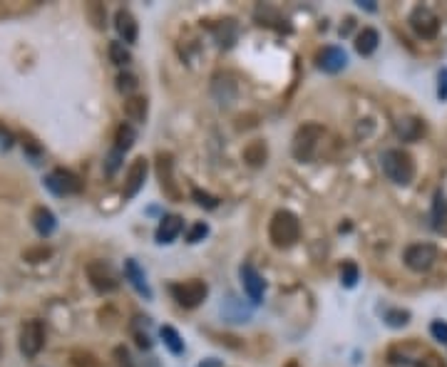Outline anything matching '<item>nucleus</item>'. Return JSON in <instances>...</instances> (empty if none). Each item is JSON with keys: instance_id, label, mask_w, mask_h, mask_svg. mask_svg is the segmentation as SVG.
I'll use <instances>...</instances> for the list:
<instances>
[{"instance_id": "f257e3e1", "label": "nucleus", "mask_w": 447, "mask_h": 367, "mask_svg": "<svg viewBox=\"0 0 447 367\" xmlns=\"http://www.w3.org/2000/svg\"><path fill=\"white\" fill-rule=\"evenodd\" d=\"M381 166L383 174L397 187H407L415 179V159L405 149H385L381 156Z\"/></svg>"}, {"instance_id": "f03ea898", "label": "nucleus", "mask_w": 447, "mask_h": 367, "mask_svg": "<svg viewBox=\"0 0 447 367\" xmlns=\"http://www.w3.org/2000/svg\"><path fill=\"white\" fill-rule=\"evenodd\" d=\"M269 238L276 248H291L301 238L298 216L291 214V211H286V209L276 211L274 216H271V223H269Z\"/></svg>"}, {"instance_id": "7ed1b4c3", "label": "nucleus", "mask_w": 447, "mask_h": 367, "mask_svg": "<svg viewBox=\"0 0 447 367\" xmlns=\"http://www.w3.org/2000/svg\"><path fill=\"white\" fill-rule=\"evenodd\" d=\"M323 134H325V129H323V124H318V122L301 124L294 134V144H291V151H294L296 161H303V164L313 161L315 154H318V146H320Z\"/></svg>"}, {"instance_id": "20e7f679", "label": "nucleus", "mask_w": 447, "mask_h": 367, "mask_svg": "<svg viewBox=\"0 0 447 367\" xmlns=\"http://www.w3.org/2000/svg\"><path fill=\"white\" fill-rule=\"evenodd\" d=\"M169 291H172L174 301H177L182 308H187V310H194V308H199L204 301H207V296H209V286L204 281L174 283Z\"/></svg>"}, {"instance_id": "39448f33", "label": "nucleus", "mask_w": 447, "mask_h": 367, "mask_svg": "<svg viewBox=\"0 0 447 367\" xmlns=\"http://www.w3.org/2000/svg\"><path fill=\"white\" fill-rule=\"evenodd\" d=\"M402 261H405V266L410 271L427 273L437 261V246H432V243H412L402 253Z\"/></svg>"}, {"instance_id": "423d86ee", "label": "nucleus", "mask_w": 447, "mask_h": 367, "mask_svg": "<svg viewBox=\"0 0 447 367\" xmlns=\"http://www.w3.org/2000/svg\"><path fill=\"white\" fill-rule=\"evenodd\" d=\"M87 278H90L92 288L100 293H115L120 288V278L115 273V268L105 261H90L85 268Z\"/></svg>"}, {"instance_id": "0eeeda50", "label": "nucleus", "mask_w": 447, "mask_h": 367, "mask_svg": "<svg viewBox=\"0 0 447 367\" xmlns=\"http://www.w3.org/2000/svg\"><path fill=\"white\" fill-rule=\"evenodd\" d=\"M407 23H410L412 33H415L417 37H422V40H432V37H437V33H440V18L425 6H417L415 11L410 13Z\"/></svg>"}, {"instance_id": "6e6552de", "label": "nucleus", "mask_w": 447, "mask_h": 367, "mask_svg": "<svg viewBox=\"0 0 447 367\" xmlns=\"http://www.w3.org/2000/svg\"><path fill=\"white\" fill-rule=\"evenodd\" d=\"M45 187L50 189L57 197H70V194L82 192V181L77 174H72L70 169H52L45 176Z\"/></svg>"}, {"instance_id": "1a4fd4ad", "label": "nucleus", "mask_w": 447, "mask_h": 367, "mask_svg": "<svg viewBox=\"0 0 447 367\" xmlns=\"http://www.w3.org/2000/svg\"><path fill=\"white\" fill-rule=\"evenodd\" d=\"M45 345V325L40 320H28L21 327V352L25 357H35Z\"/></svg>"}, {"instance_id": "9d476101", "label": "nucleus", "mask_w": 447, "mask_h": 367, "mask_svg": "<svg viewBox=\"0 0 447 367\" xmlns=\"http://www.w3.org/2000/svg\"><path fill=\"white\" fill-rule=\"evenodd\" d=\"M157 179H159V187H162L164 197H169L172 202H179V199H182V192H179L177 181H174L172 154H157Z\"/></svg>"}, {"instance_id": "9b49d317", "label": "nucleus", "mask_w": 447, "mask_h": 367, "mask_svg": "<svg viewBox=\"0 0 447 367\" xmlns=\"http://www.w3.org/2000/svg\"><path fill=\"white\" fill-rule=\"evenodd\" d=\"M147 171L149 164L144 156L132 161V166L127 169V181H124V199H134L139 194V189L144 187V181H147Z\"/></svg>"}, {"instance_id": "f8f14e48", "label": "nucleus", "mask_w": 447, "mask_h": 367, "mask_svg": "<svg viewBox=\"0 0 447 367\" xmlns=\"http://www.w3.org/2000/svg\"><path fill=\"white\" fill-rule=\"evenodd\" d=\"M239 276H241V286H244L246 296L251 298V303H261V298H264V278L259 276V271H256L251 263H244V266L239 268Z\"/></svg>"}, {"instance_id": "ddd939ff", "label": "nucleus", "mask_w": 447, "mask_h": 367, "mask_svg": "<svg viewBox=\"0 0 447 367\" xmlns=\"http://www.w3.org/2000/svg\"><path fill=\"white\" fill-rule=\"evenodd\" d=\"M315 62H318V67H320L323 72H328V75H335V72H341L343 67H346L348 55L341 50V47L328 45V47H323V50L318 52Z\"/></svg>"}, {"instance_id": "4468645a", "label": "nucleus", "mask_w": 447, "mask_h": 367, "mask_svg": "<svg viewBox=\"0 0 447 367\" xmlns=\"http://www.w3.org/2000/svg\"><path fill=\"white\" fill-rule=\"evenodd\" d=\"M115 28H117V35L122 37L124 45H134L139 37V25L134 21V16L124 8H120L117 16H115Z\"/></svg>"}, {"instance_id": "2eb2a0df", "label": "nucleus", "mask_w": 447, "mask_h": 367, "mask_svg": "<svg viewBox=\"0 0 447 367\" xmlns=\"http://www.w3.org/2000/svg\"><path fill=\"white\" fill-rule=\"evenodd\" d=\"M124 278H127L129 286H132L139 296H144L147 301H152V288H149V283H147V276H144L142 266H139L134 258H127V261H124Z\"/></svg>"}, {"instance_id": "dca6fc26", "label": "nucleus", "mask_w": 447, "mask_h": 367, "mask_svg": "<svg viewBox=\"0 0 447 367\" xmlns=\"http://www.w3.org/2000/svg\"><path fill=\"white\" fill-rule=\"evenodd\" d=\"M182 228H184L182 216H177V214H169V216H164L162 223L157 226V243H172L174 238L182 233Z\"/></svg>"}, {"instance_id": "f3484780", "label": "nucleus", "mask_w": 447, "mask_h": 367, "mask_svg": "<svg viewBox=\"0 0 447 367\" xmlns=\"http://www.w3.org/2000/svg\"><path fill=\"white\" fill-rule=\"evenodd\" d=\"M395 132L402 141H415L422 136L425 124H422V120H417V117H400V120L395 122Z\"/></svg>"}, {"instance_id": "a211bd4d", "label": "nucleus", "mask_w": 447, "mask_h": 367, "mask_svg": "<svg viewBox=\"0 0 447 367\" xmlns=\"http://www.w3.org/2000/svg\"><path fill=\"white\" fill-rule=\"evenodd\" d=\"M33 226H35V231L40 233V236H50V233L57 228L55 214L45 206H37L35 211H33Z\"/></svg>"}, {"instance_id": "6ab92c4d", "label": "nucleus", "mask_w": 447, "mask_h": 367, "mask_svg": "<svg viewBox=\"0 0 447 367\" xmlns=\"http://www.w3.org/2000/svg\"><path fill=\"white\" fill-rule=\"evenodd\" d=\"M266 159H269V146L264 139H254L244 146V161L249 166H264Z\"/></svg>"}, {"instance_id": "aec40b11", "label": "nucleus", "mask_w": 447, "mask_h": 367, "mask_svg": "<svg viewBox=\"0 0 447 367\" xmlns=\"http://www.w3.org/2000/svg\"><path fill=\"white\" fill-rule=\"evenodd\" d=\"M211 33H214V37H216V45L219 47H231L236 42V35H239V30H236V23L234 21L216 23V25H211Z\"/></svg>"}, {"instance_id": "412c9836", "label": "nucleus", "mask_w": 447, "mask_h": 367, "mask_svg": "<svg viewBox=\"0 0 447 367\" xmlns=\"http://www.w3.org/2000/svg\"><path fill=\"white\" fill-rule=\"evenodd\" d=\"M378 42H381V35H378L376 28H363V30L358 33V37H356L358 55H363V57L373 55V52L378 50Z\"/></svg>"}, {"instance_id": "4be33fe9", "label": "nucleus", "mask_w": 447, "mask_h": 367, "mask_svg": "<svg viewBox=\"0 0 447 367\" xmlns=\"http://www.w3.org/2000/svg\"><path fill=\"white\" fill-rule=\"evenodd\" d=\"M254 18H256V23L259 25H266V28H279V30H289V25H286V21H284V16H281L276 8H271V6H259L256 8V13H254Z\"/></svg>"}, {"instance_id": "5701e85b", "label": "nucleus", "mask_w": 447, "mask_h": 367, "mask_svg": "<svg viewBox=\"0 0 447 367\" xmlns=\"http://www.w3.org/2000/svg\"><path fill=\"white\" fill-rule=\"evenodd\" d=\"M147 110H149V105H147V97H129L127 102H124V115H127V120H132V122H144L147 120Z\"/></svg>"}, {"instance_id": "b1692460", "label": "nucleus", "mask_w": 447, "mask_h": 367, "mask_svg": "<svg viewBox=\"0 0 447 367\" xmlns=\"http://www.w3.org/2000/svg\"><path fill=\"white\" fill-rule=\"evenodd\" d=\"M211 90H214V97H216L221 105H231V102H234V97H236V85L226 80V77H224V80H221V77H216Z\"/></svg>"}, {"instance_id": "393cba45", "label": "nucleus", "mask_w": 447, "mask_h": 367, "mask_svg": "<svg viewBox=\"0 0 447 367\" xmlns=\"http://www.w3.org/2000/svg\"><path fill=\"white\" fill-rule=\"evenodd\" d=\"M134 141H137V132H134V127L129 124H120L117 127V134H115V149L117 151H129L134 146Z\"/></svg>"}, {"instance_id": "a878e982", "label": "nucleus", "mask_w": 447, "mask_h": 367, "mask_svg": "<svg viewBox=\"0 0 447 367\" xmlns=\"http://www.w3.org/2000/svg\"><path fill=\"white\" fill-rule=\"evenodd\" d=\"M159 332H162V340H164V345L169 347V352H172V355H182V352H184V340H182V335H179V332L174 330L172 325H164Z\"/></svg>"}, {"instance_id": "bb28decb", "label": "nucleus", "mask_w": 447, "mask_h": 367, "mask_svg": "<svg viewBox=\"0 0 447 367\" xmlns=\"http://www.w3.org/2000/svg\"><path fill=\"white\" fill-rule=\"evenodd\" d=\"M445 221H447V202H445V197H442V192H437L435 206H432V226H435L437 231H442Z\"/></svg>"}, {"instance_id": "cd10ccee", "label": "nucleus", "mask_w": 447, "mask_h": 367, "mask_svg": "<svg viewBox=\"0 0 447 367\" xmlns=\"http://www.w3.org/2000/svg\"><path fill=\"white\" fill-rule=\"evenodd\" d=\"M110 60L115 62V65L124 67L132 62V52L124 47V42H110Z\"/></svg>"}, {"instance_id": "c85d7f7f", "label": "nucleus", "mask_w": 447, "mask_h": 367, "mask_svg": "<svg viewBox=\"0 0 447 367\" xmlns=\"http://www.w3.org/2000/svg\"><path fill=\"white\" fill-rule=\"evenodd\" d=\"M383 320H385L390 327H405L407 322H410V313H407V310H400V308H390V310H385Z\"/></svg>"}, {"instance_id": "c756f323", "label": "nucleus", "mask_w": 447, "mask_h": 367, "mask_svg": "<svg viewBox=\"0 0 447 367\" xmlns=\"http://www.w3.org/2000/svg\"><path fill=\"white\" fill-rule=\"evenodd\" d=\"M358 278H361V271H358V266L353 261H348V263H343V268H341V283L346 288H353L358 283Z\"/></svg>"}, {"instance_id": "7c9ffc66", "label": "nucleus", "mask_w": 447, "mask_h": 367, "mask_svg": "<svg viewBox=\"0 0 447 367\" xmlns=\"http://www.w3.org/2000/svg\"><path fill=\"white\" fill-rule=\"evenodd\" d=\"M112 367H134V362H132V357H129V352H127V347H115L112 350Z\"/></svg>"}, {"instance_id": "2f4dec72", "label": "nucleus", "mask_w": 447, "mask_h": 367, "mask_svg": "<svg viewBox=\"0 0 447 367\" xmlns=\"http://www.w3.org/2000/svg\"><path fill=\"white\" fill-rule=\"evenodd\" d=\"M192 199L199 204L202 209H216L219 206V199L216 197H211V194H207V192H202V189H194L192 192Z\"/></svg>"}, {"instance_id": "473e14b6", "label": "nucleus", "mask_w": 447, "mask_h": 367, "mask_svg": "<svg viewBox=\"0 0 447 367\" xmlns=\"http://www.w3.org/2000/svg\"><path fill=\"white\" fill-rule=\"evenodd\" d=\"M72 367H100V362L95 360V355H90V352H72Z\"/></svg>"}, {"instance_id": "72a5a7b5", "label": "nucleus", "mask_w": 447, "mask_h": 367, "mask_svg": "<svg viewBox=\"0 0 447 367\" xmlns=\"http://www.w3.org/2000/svg\"><path fill=\"white\" fill-rule=\"evenodd\" d=\"M137 85H139L137 77L129 75V72H122V75H117V90L124 92V95H129V92L137 90Z\"/></svg>"}, {"instance_id": "f704fd0d", "label": "nucleus", "mask_w": 447, "mask_h": 367, "mask_svg": "<svg viewBox=\"0 0 447 367\" xmlns=\"http://www.w3.org/2000/svg\"><path fill=\"white\" fill-rule=\"evenodd\" d=\"M50 256H52V251H50V248H45V246L28 248V251L23 253V258H25V261H30V263H40V261H45V258H50Z\"/></svg>"}, {"instance_id": "c9c22d12", "label": "nucleus", "mask_w": 447, "mask_h": 367, "mask_svg": "<svg viewBox=\"0 0 447 367\" xmlns=\"http://www.w3.org/2000/svg\"><path fill=\"white\" fill-rule=\"evenodd\" d=\"M207 236H209V226L204 221H199V223H194V226H192V231H189L187 241L189 243H199V241H204Z\"/></svg>"}, {"instance_id": "e433bc0d", "label": "nucleus", "mask_w": 447, "mask_h": 367, "mask_svg": "<svg viewBox=\"0 0 447 367\" xmlns=\"http://www.w3.org/2000/svg\"><path fill=\"white\" fill-rule=\"evenodd\" d=\"M430 332H432V337H435V340L447 342V322L435 320V322H432V325H430Z\"/></svg>"}, {"instance_id": "4c0bfd02", "label": "nucleus", "mask_w": 447, "mask_h": 367, "mask_svg": "<svg viewBox=\"0 0 447 367\" xmlns=\"http://www.w3.org/2000/svg\"><path fill=\"white\" fill-rule=\"evenodd\" d=\"M122 151H117V149H112V154L107 156V174H115V171L120 169V159H122Z\"/></svg>"}, {"instance_id": "58836bf2", "label": "nucleus", "mask_w": 447, "mask_h": 367, "mask_svg": "<svg viewBox=\"0 0 447 367\" xmlns=\"http://www.w3.org/2000/svg\"><path fill=\"white\" fill-rule=\"evenodd\" d=\"M90 16H92V21H95V28H105V8L97 6V3H92Z\"/></svg>"}, {"instance_id": "ea45409f", "label": "nucleus", "mask_w": 447, "mask_h": 367, "mask_svg": "<svg viewBox=\"0 0 447 367\" xmlns=\"http://www.w3.org/2000/svg\"><path fill=\"white\" fill-rule=\"evenodd\" d=\"M132 335H134V342H137L142 350H149V347H152V337H149L147 332H142V330H137V327H132Z\"/></svg>"}, {"instance_id": "a19ab883", "label": "nucleus", "mask_w": 447, "mask_h": 367, "mask_svg": "<svg viewBox=\"0 0 447 367\" xmlns=\"http://www.w3.org/2000/svg\"><path fill=\"white\" fill-rule=\"evenodd\" d=\"M437 97H440L442 102L447 100V67L440 70V75H437Z\"/></svg>"}, {"instance_id": "79ce46f5", "label": "nucleus", "mask_w": 447, "mask_h": 367, "mask_svg": "<svg viewBox=\"0 0 447 367\" xmlns=\"http://www.w3.org/2000/svg\"><path fill=\"white\" fill-rule=\"evenodd\" d=\"M417 367H445V365H442V360L437 355H427V357H422V360L417 362Z\"/></svg>"}, {"instance_id": "37998d69", "label": "nucleus", "mask_w": 447, "mask_h": 367, "mask_svg": "<svg viewBox=\"0 0 447 367\" xmlns=\"http://www.w3.org/2000/svg\"><path fill=\"white\" fill-rule=\"evenodd\" d=\"M0 146H6V149H11V146H13L11 132H3V129H0Z\"/></svg>"}, {"instance_id": "c03bdc74", "label": "nucleus", "mask_w": 447, "mask_h": 367, "mask_svg": "<svg viewBox=\"0 0 447 367\" xmlns=\"http://www.w3.org/2000/svg\"><path fill=\"white\" fill-rule=\"evenodd\" d=\"M358 6L366 8V11H371V13H376V11H378V6H376V3H373V0H361Z\"/></svg>"}, {"instance_id": "a18cd8bd", "label": "nucleus", "mask_w": 447, "mask_h": 367, "mask_svg": "<svg viewBox=\"0 0 447 367\" xmlns=\"http://www.w3.org/2000/svg\"><path fill=\"white\" fill-rule=\"evenodd\" d=\"M351 28H353V18H348L346 25L341 28V35H348V33H351Z\"/></svg>"}, {"instance_id": "49530a36", "label": "nucleus", "mask_w": 447, "mask_h": 367, "mask_svg": "<svg viewBox=\"0 0 447 367\" xmlns=\"http://www.w3.org/2000/svg\"><path fill=\"white\" fill-rule=\"evenodd\" d=\"M199 367H221V362H219V360H204Z\"/></svg>"}, {"instance_id": "de8ad7c7", "label": "nucleus", "mask_w": 447, "mask_h": 367, "mask_svg": "<svg viewBox=\"0 0 447 367\" xmlns=\"http://www.w3.org/2000/svg\"><path fill=\"white\" fill-rule=\"evenodd\" d=\"M284 367H301V365H298V360H289V362H286Z\"/></svg>"}, {"instance_id": "09e8293b", "label": "nucleus", "mask_w": 447, "mask_h": 367, "mask_svg": "<svg viewBox=\"0 0 447 367\" xmlns=\"http://www.w3.org/2000/svg\"><path fill=\"white\" fill-rule=\"evenodd\" d=\"M0 355H3V347H0Z\"/></svg>"}]
</instances>
